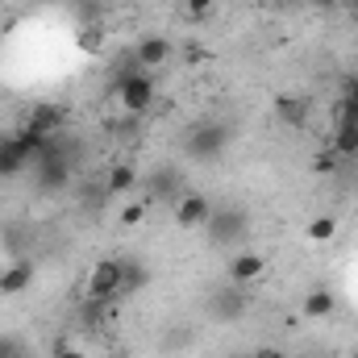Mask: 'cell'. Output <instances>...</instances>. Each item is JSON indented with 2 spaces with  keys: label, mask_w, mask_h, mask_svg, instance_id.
<instances>
[{
  "label": "cell",
  "mask_w": 358,
  "mask_h": 358,
  "mask_svg": "<svg viewBox=\"0 0 358 358\" xmlns=\"http://www.w3.org/2000/svg\"><path fill=\"white\" fill-rule=\"evenodd\" d=\"M250 358H287L283 350H275V346H263V350H255Z\"/></svg>",
  "instance_id": "603a6c76"
},
{
  "label": "cell",
  "mask_w": 358,
  "mask_h": 358,
  "mask_svg": "<svg viewBox=\"0 0 358 358\" xmlns=\"http://www.w3.org/2000/svg\"><path fill=\"white\" fill-rule=\"evenodd\" d=\"M334 125H358V104L355 100L342 96V100L334 104Z\"/></svg>",
  "instance_id": "e0dca14e"
},
{
  "label": "cell",
  "mask_w": 358,
  "mask_h": 358,
  "mask_svg": "<svg viewBox=\"0 0 358 358\" xmlns=\"http://www.w3.org/2000/svg\"><path fill=\"white\" fill-rule=\"evenodd\" d=\"M146 204H150V200H134V204H125V208H121V225H138V221H146Z\"/></svg>",
  "instance_id": "ac0fdd59"
},
{
  "label": "cell",
  "mask_w": 358,
  "mask_h": 358,
  "mask_svg": "<svg viewBox=\"0 0 358 358\" xmlns=\"http://www.w3.org/2000/svg\"><path fill=\"white\" fill-rule=\"evenodd\" d=\"M150 196H163V200H171V204H176L179 196H183V192H179L176 171H159V176L150 179Z\"/></svg>",
  "instance_id": "2e32d148"
},
{
  "label": "cell",
  "mask_w": 358,
  "mask_h": 358,
  "mask_svg": "<svg viewBox=\"0 0 358 358\" xmlns=\"http://www.w3.org/2000/svg\"><path fill=\"white\" fill-rule=\"evenodd\" d=\"M263 271H267V259H263V255H255V250H238V255L229 259V283L246 287V283L263 279Z\"/></svg>",
  "instance_id": "52a82bcc"
},
{
  "label": "cell",
  "mask_w": 358,
  "mask_h": 358,
  "mask_svg": "<svg viewBox=\"0 0 358 358\" xmlns=\"http://www.w3.org/2000/svg\"><path fill=\"white\" fill-rule=\"evenodd\" d=\"M121 279H125V259H100L96 267L88 271V300H117L121 296Z\"/></svg>",
  "instance_id": "3957f363"
},
{
  "label": "cell",
  "mask_w": 358,
  "mask_h": 358,
  "mask_svg": "<svg viewBox=\"0 0 358 358\" xmlns=\"http://www.w3.org/2000/svg\"><path fill=\"white\" fill-rule=\"evenodd\" d=\"M234 358H250V355H234Z\"/></svg>",
  "instance_id": "d4e9b609"
},
{
  "label": "cell",
  "mask_w": 358,
  "mask_h": 358,
  "mask_svg": "<svg viewBox=\"0 0 358 358\" xmlns=\"http://www.w3.org/2000/svg\"><path fill=\"white\" fill-rule=\"evenodd\" d=\"M304 234H308V242H313V246H329V242L338 238V221H334V217H313Z\"/></svg>",
  "instance_id": "4fadbf2b"
},
{
  "label": "cell",
  "mask_w": 358,
  "mask_h": 358,
  "mask_svg": "<svg viewBox=\"0 0 358 358\" xmlns=\"http://www.w3.org/2000/svg\"><path fill=\"white\" fill-rule=\"evenodd\" d=\"M225 146H229V129L217 125V121H200V125L187 134V142H183L187 159H196V163H213V159H221Z\"/></svg>",
  "instance_id": "7a4b0ae2"
},
{
  "label": "cell",
  "mask_w": 358,
  "mask_h": 358,
  "mask_svg": "<svg viewBox=\"0 0 358 358\" xmlns=\"http://www.w3.org/2000/svg\"><path fill=\"white\" fill-rule=\"evenodd\" d=\"M50 358H88V355H84V346H76V342H59Z\"/></svg>",
  "instance_id": "ffe728a7"
},
{
  "label": "cell",
  "mask_w": 358,
  "mask_h": 358,
  "mask_svg": "<svg viewBox=\"0 0 358 358\" xmlns=\"http://www.w3.org/2000/svg\"><path fill=\"white\" fill-rule=\"evenodd\" d=\"M134 183H138V171H134L129 163H117V167H108V176H104V192H108V196H125Z\"/></svg>",
  "instance_id": "7c38bea8"
},
{
  "label": "cell",
  "mask_w": 358,
  "mask_h": 358,
  "mask_svg": "<svg viewBox=\"0 0 358 358\" xmlns=\"http://www.w3.org/2000/svg\"><path fill=\"white\" fill-rule=\"evenodd\" d=\"M113 96H117V108H121V113H129V117L150 113V108H155V80H150V71H142V67L121 71Z\"/></svg>",
  "instance_id": "6da1fadb"
},
{
  "label": "cell",
  "mask_w": 358,
  "mask_h": 358,
  "mask_svg": "<svg viewBox=\"0 0 358 358\" xmlns=\"http://www.w3.org/2000/svg\"><path fill=\"white\" fill-rule=\"evenodd\" d=\"M317 4H321V8H334V4H338V0H317Z\"/></svg>",
  "instance_id": "cb8c5ba5"
},
{
  "label": "cell",
  "mask_w": 358,
  "mask_h": 358,
  "mask_svg": "<svg viewBox=\"0 0 358 358\" xmlns=\"http://www.w3.org/2000/svg\"><path fill=\"white\" fill-rule=\"evenodd\" d=\"M350 358H358V346H355V355H350Z\"/></svg>",
  "instance_id": "484cf974"
},
{
  "label": "cell",
  "mask_w": 358,
  "mask_h": 358,
  "mask_svg": "<svg viewBox=\"0 0 358 358\" xmlns=\"http://www.w3.org/2000/svg\"><path fill=\"white\" fill-rule=\"evenodd\" d=\"M59 125H63V108H55V104H38L34 117L25 121V134H34V138H42V142H55Z\"/></svg>",
  "instance_id": "ba28073f"
},
{
  "label": "cell",
  "mask_w": 358,
  "mask_h": 358,
  "mask_svg": "<svg viewBox=\"0 0 358 358\" xmlns=\"http://www.w3.org/2000/svg\"><path fill=\"white\" fill-rule=\"evenodd\" d=\"M208 217H213L208 196H200V192H183V196L176 200V225L179 229H200Z\"/></svg>",
  "instance_id": "8992f818"
},
{
  "label": "cell",
  "mask_w": 358,
  "mask_h": 358,
  "mask_svg": "<svg viewBox=\"0 0 358 358\" xmlns=\"http://www.w3.org/2000/svg\"><path fill=\"white\" fill-rule=\"evenodd\" d=\"M334 155H358V125H334Z\"/></svg>",
  "instance_id": "9a60e30c"
},
{
  "label": "cell",
  "mask_w": 358,
  "mask_h": 358,
  "mask_svg": "<svg viewBox=\"0 0 358 358\" xmlns=\"http://www.w3.org/2000/svg\"><path fill=\"white\" fill-rule=\"evenodd\" d=\"M342 96H346V100H355V104H358V76H350V80L342 84Z\"/></svg>",
  "instance_id": "7402d4cb"
},
{
  "label": "cell",
  "mask_w": 358,
  "mask_h": 358,
  "mask_svg": "<svg viewBox=\"0 0 358 358\" xmlns=\"http://www.w3.org/2000/svg\"><path fill=\"white\" fill-rule=\"evenodd\" d=\"M0 358H25L21 342H17V338H0Z\"/></svg>",
  "instance_id": "44dd1931"
},
{
  "label": "cell",
  "mask_w": 358,
  "mask_h": 358,
  "mask_svg": "<svg viewBox=\"0 0 358 358\" xmlns=\"http://www.w3.org/2000/svg\"><path fill=\"white\" fill-rule=\"evenodd\" d=\"M34 283V263L25 259H13L8 267H0V296H17Z\"/></svg>",
  "instance_id": "30bf717a"
},
{
  "label": "cell",
  "mask_w": 358,
  "mask_h": 358,
  "mask_svg": "<svg viewBox=\"0 0 358 358\" xmlns=\"http://www.w3.org/2000/svg\"><path fill=\"white\" fill-rule=\"evenodd\" d=\"M167 59H171V42H167V38H142L138 50H134V63H138L142 71H159Z\"/></svg>",
  "instance_id": "9c48e42d"
},
{
  "label": "cell",
  "mask_w": 358,
  "mask_h": 358,
  "mask_svg": "<svg viewBox=\"0 0 358 358\" xmlns=\"http://www.w3.org/2000/svg\"><path fill=\"white\" fill-rule=\"evenodd\" d=\"M204 229H208V238L217 246H238L246 238V229H250V217L242 208H213V217L204 221Z\"/></svg>",
  "instance_id": "277c9868"
},
{
  "label": "cell",
  "mask_w": 358,
  "mask_h": 358,
  "mask_svg": "<svg viewBox=\"0 0 358 358\" xmlns=\"http://www.w3.org/2000/svg\"><path fill=\"white\" fill-rule=\"evenodd\" d=\"M59 4H71V0H59Z\"/></svg>",
  "instance_id": "4316f807"
},
{
  "label": "cell",
  "mask_w": 358,
  "mask_h": 358,
  "mask_svg": "<svg viewBox=\"0 0 358 358\" xmlns=\"http://www.w3.org/2000/svg\"><path fill=\"white\" fill-rule=\"evenodd\" d=\"M334 308H338V296L325 292V287H317V292L304 296V317L308 321H325V317H334Z\"/></svg>",
  "instance_id": "8fae6325"
},
{
  "label": "cell",
  "mask_w": 358,
  "mask_h": 358,
  "mask_svg": "<svg viewBox=\"0 0 358 358\" xmlns=\"http://www.w3.org/2000/svg\"><path fill=\"white\" fill-rule=\"evenodd\" d=\"M208 313H213L217 321H238V317L246 313V287H238V283L217 287V292L208 296Z\"/></svg>",
  "instance_id": "5b68a950"
},
{
  "label": "cell",
  "mask_w": 358,
  "mask_h": 358,
  "mask_svg": "<svg viewBox=\"0 0 358 358\" xmlns=\"http://www.w3.org/2000/svg\"><path fill=\"white\" fill-rule=\"evenodd\" d=\"M213 4H217V0H183V13H187L192 21H200V17L213 13Z\"/></svg>",
  "instance_id": "d6986e66"
},
{
  "label": "cell",
  "mask_w": 358,
  "mask_h": 358,
  "mask_svg": "<svg viewBox=\"0 0 358 358\" xmlns=\"http://www.w3.org/2000/svg\"><path fill=\"white\" fill-rule=\"evenodd\" d=\"M150 283V267L146 263H138V259H125V279H121V296L125 292H142Z\"/></svg>",
  "instance_id": "5bb4252c"
}]
</instances>
